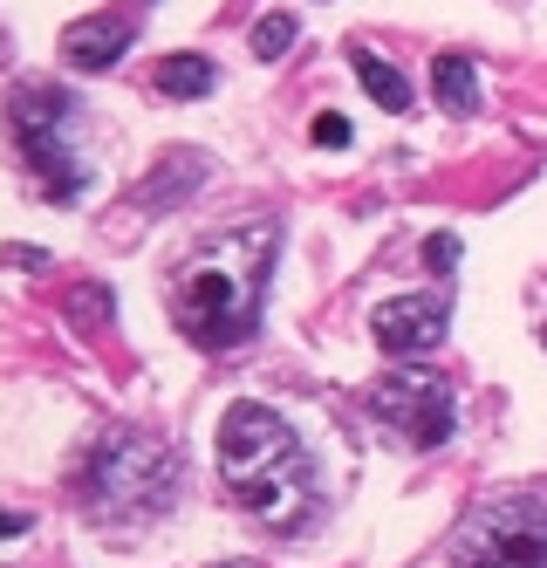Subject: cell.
Masks as SVG:
<instances>
[{
    "label": "cell",
    "mask_w": 547,
    "mask_h": 568,
    "mask_svg": "<svg viewBox=\"0 0 547 568\" xmlns=\"http://www.w3.org/2000/svg\"><path fill=\"white\" fill-rule=\"evenodd\" d=\"M308 138H315L322 151H350V138H356V131H350V116H343V110H322Z\"/></svg>",
    "instance_id": "5bb4252c"
},
{
    "label": "cell",
    "mask_w": 547,
    "mask_h": 568,
    "mask_svg": "<svg viewBox=\"0 0 547 568\" xmlns=\"http://www.w3.org/2000/svg\"><path fill=\"white\" fill-rule=\"evenodd\" d=\"M199 179H205V158L199 151H172V158H158V165H151V185L138 199H144V206H179V199L199 192Z\"/></svg>",
    "instance_id": "9c48e42d"
},
{
    "label": "cell",
    "mask_w": 547,
    "mask_h": 568,
    "mask_svg": "<svg viewBox=\"0 0 547 568\" xmlns=\"http://www.w3.org/2000/svg\"><path fill=\"white\" fill-rule=\"evenodd\" d=\"M369 412L384 418L404 445H417V453H438V445L452 438V425H458L452 384H445L438 371H391L384 384H376Z\"/></svg>",
    "instance_id": "8992f818"
},
{
    "label": "cell",
    "mask_w": 547,
    "mask_h": 568,
    "mask_svg": "<svg viewBox=\"0 0 547 568\" xmlns=\"http://www.w3.org/2000/svg\"><path fill=\"white\" fill-rule=\"evenodd\" d=\"M172 494H179V453L131 425H117L82 473V500L103 520H151L172 507Z\"/></svg>",
    "instance_id": "3957f363"
},
{
    "label": "cell",
    "mask_w": 547,
    "mask_h": 568,
    "mask_svg": "<svg viewBox=\"0 0 547 568\" xmlns=\"http://www.w3.org/2000/svg\"><path fill=\"white\" fill-rule=\"evenodd\" d=\"M452 329V295L445 288H425V295H397V302H376L369 308V336L397 349V356H425L438 349Z\"/></svg>",
    "instance_id": "52a82bcc"
},
{
    "label": "cell",
    "mask_w": 547,
    "mask_h": 568,
    "mask_svg": "<svg viewBox=\"0 0 547 568\" xmlns=\"http://www.w3.org/2000/svg\"><path fill=\"white\" fill-rule=\"evenodd\" d=\"M287 49H294V14H267V21L254 28V55L274 62V55H287Z\"/></svg>",
    "instance_id": "4fadbf2b"
},
{
    "label": "cell",
    "mask_w": 547,
    "mask_h": 568,
    "mask_svg": "<svg viewBox=\"0 0 547 568\" xmlns=\"http://www.w3.org/2000/svg\"><path fill=\"white\" fill-rule=\"evenodd\" d=\"M213 83H220V69L205 62V55H164V62H158V90H164V97H179V103L213 97Z\"/></svg>",
    "instance_id": "8fae6325"
},
{
    "label": "cell",
    "mask_w": 547,
    "mask_h": 568,
    "mask_svg": "<svg viewBox=\"0 0 547 568\" xmlns=\"http://www.w3.org/2000/svg\"><path fill=\"white\" fill-rule=\"evenodd\" d=\"M274 254H281V226L254 220V226L226 233L220 247H205L199 261H185L172 281L179 336L199 349H240L261 329V281H267Z\"/></svg>",
    "instance_id": "6da1fadb"
},
{
    "label": "cell",
    "mask_w": 547,
    "mask_h": 568,
    "mask_svg": "<svg viewBox=\"0 0 547 568\" xmlns=\"http://www.w3.org/2000/svg\"><path fill=\"white\" fill-rule=\"evenodd\" d=\"M0 535H28V514H0Z\"/></svg>",
    "instance_id": "2e32d148"
},
{
    "label": "cell",
    "mask_w": 547,
    "mask_h": 568,
    "mask_svg": "<svg viewBox=\"0 0 547 568\" xmlns=\"http://www.w3.org/2000/svg\"><path fill=\"white\" fill-rule=\"evenodd\" d=\"M220 479L274 535H294L315 514V466L302 453V438L287 432V418L261 397H240L220 418Z\"/></svg>",
    "instance_id": "7a4b0ae2"
},
{
    "label": "cell",
    "mask_w": 547,
    "mask_h": 568,
    "mask_svg": "<svg viewBox=\"0 0 547 568\" xmlns=\"http://www.w3.org/2000/svg\"><path fill=\"white\" fill-rule=\"evenodd\" d=\"M432 90H438V103H445L452 116H473V110H479V69H473L466 55H438Z\"/></svg>",
    "instance_id": "30bf717a"
},
{
    "label": "cell",
    "mask_w": 547,
    "mask_h": 568,
    "mask_svg": "<svg viewBox=\"0 0 547 568\" xmlns=\"http://www.w3.org/2000/svg\"><path fill=\"white\" fill-rule=\"evenodd\" d=\"M131 42H138V21H131V14H82V21L62 28L69 69H110Z\"/></svg>",
    "instance_id": "ba28073f"
},
{
    "label": "cell",
    "mask_w": 547,
    "mask_h": 568,
    "mask_svg": "<svg viewBox=\"0 0 547 568\" xmlns=\"http://www.w3.org/2000/svg\"><path fill=\"white\" fill-rule=\"evenodd\" d=\"M356 75H363V90L376 97V103H384L391 116L397 110H411V83H404V75L384 62V55H369V49H356Z\"/></svg>",
    "instance_id": "7c38bea8"
},
{
    "label": "cell",
    "mask_w": 547,
    "mask_h": 568,
    "mask_svg": "<svg viewBox=\"0 0 547 568\" xmlns=\"http://www.w3.org/2000/svg\"><path fill=\"white\" fill-rule=\"evenodd\" d=\"M425 261H432V267H458V240H452V233H432V240H425Z\"/></svg>",
    "instance_id": "9a60e30c"
},
{
    "label": "cell",
    "mask_w": 547,
    "mask_h": 568,
    "mask_svg": "<svg viewBox=\"0 0 547 568\" xmlns=\"http://www.w3.org/2000/svg\"><path fill=\"white\" fill-rule=\"evenodd\" d=\"M452 568H547V494H493L452 535Z\"/></svg>",
    "instance_id": "277c9868"
},
{
    "label": "cell",
    "mask_w": 547,
    "mask_h": 568,
    "mask_svg": "<svg viewBox=\"0 0 547 568\" xmlns=\"http://www.w3.org/2000/svg\"><path fill=\"white\" fill-rule=\"evenodd\" d=\"M14 144L28 151V165L49 185V199H82L90 165L75 151V103L62 90H21L14 97Z\"/></svg>",
    "instance_id": "5b68a950"
}]
</instances>
